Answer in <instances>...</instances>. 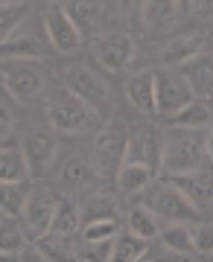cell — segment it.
I'll use <instances>...</instances> for the list:
<instances>
[{"label": "cell", "instance_id": "cell-1", "mask_svg": "<svg viewBox=\"0 0 213 262\" xmlns=\"http://www.w3.org/2000/svg\"><path fill=\"white\" fill-rule=\"evenodd\" d=\"M204 158H207V128L172 125L169 131H164V160H161L164 178L199 172Z\"/></svg>", "mask_w": 213, "mask_h": 262}, {"label": "cell", "instance_id": "cell-2", "mask_svg": "<svg viewBox=\"0 0 213 262\" xmlns=\"http://www.w3.org/2000/svg\"><path fill=\"white\" fill-rule=\"evenodd\" d=\"M44 117L62 134H82L96 122L100 114L93 111L82 96H76L70 88H56L44 99Z\"/></svg>", "mask_w": 213, "mask_h": 262}, {"label": "cell", "instance_id": "cell-3", "mask_svg": "<svg viewBox=\"0 0 213 262\" xmlns=\"http://www.w3.org/2000/svg\"><path fill=\"white\" fill-rule=\"evenodd\" d=\"M126 149H129V131L123 128L120 122L102 125L100 134L93 137V149H91L96 175L105 181H117V172L126 163Z\"/></svg>", "mask_w": 213, "mask_h": 262}, {"label": "cell", "instance_id": "cell-4", "mask_svg": "<svg viewBox=\"0 0 213 262\" xmlns=\"http://www.w3.org/2000/svg\"><path fill=\"white\" fill-rule=\"evenodd\" d=\"M44 67L38 58H3V88L18 102H35L44 94Z\"/></svg>", "mask_w": 213, "mask_h": 262}, {"label": "cell", "instance_id": "cell-5", "mask_svg": "<svg viewBox=\"0 0 213 262\" xmlns=\"http://www.w3.org/2000/svg\"><path fill=\"white\" fill-rule=\"evenodd\" d=\"M65 88H70L76 96H82L96 114L111 111V105H114L111 88H108V82H105L96 70H91V67H85V64L65 67Z\"/></svg>", "mask_w": 213, "mask_h": 262}, {"label": "cell", "instance_id": "cell-6", "mask_svg": "<svg viewBox=\"0 0 213 262\" xmlns=\"http://www.w3.org/2000/svg\"><path fill=\"white\" fill-rule=\"evenodd\" d=\"M146 207L161 219V222H193L196 215H199L193 201H190L176 184H169L167 178H164V184H155V187L149 189Z\"/></svg>", "mask_w": 213, "mask_h": 262}, {"label": "cell", "instance_id": "cell-7", "mask_svg": "<svg viewBox=\"0 0 213 262\" xmlns=\"http://www.w3.org/2000/svg\"><path fill=\"white\" fill-rule=\"evenodd\" d=\"M196 99L193 88L187 82V76L181 70H158V84H155V111L161 117H176L181 108Z\"/></svg>", "mask_w": 213, "mask_h": 262}, {"label": "cell", "instance_id": "cell-8", "mask_svg": "<svg viewBox=\"0 0 213 262\" xmlns=\"http://www.w3.org/2000/svg\"><path fill=\"white\" fill-rule=\"evenodd\" d=\"M56 204H59V195H53L50 189L44 187H32L27 204L21 210V225L27 230V236L32 242H38L41 236L50 233V225H53V213H56Z\"/></svg>", "mask_w": 213, "mask_h": 262}, {"label": "cell", "instance_id": "cell-9", "mask_svg": "<svg viewBox=\"0 0 213 262\" xmlns=\"http://www.w3.org/2000/svg\"><path fill=\"white\" fill-rule=\"evenodd\" d=\"M164 160V131L152 125H138L129 131V149H126V163H140L152 172H161Z\"/></svg>", "mask_w": 213, "mask_h": 262}, {"label": "cell", "instance_id": "cell-10", "mask_svg": "<svg viewBox=\"0 0 213 262\" xmlns=\"http://www.w3.org/2000/svg\"><path fill=\"white\" fill-rule=\"evenodd\" d=\"M93 58L100 61L102 70L108 73H123L129 61L134 58V38L126 32H108L93 41Z\"/></svg>", "mask_w": 213, "mask_h": 262}, {"label": "cell", "instance_id": "cell-11", "mask_svg": "<svg viewBox=\"0 0 213 262\" xmlns=\"http://www.w3.org/2000/svg\"><path fill=\"white\" fill-rule=\"evenodd\" d=\"M44 29L47 38L56 53H76L79 44H82V29L70 15L65 12V6H53V9L44 15Z\"/></svg>", "mask_w": 213, "mask_h": 262}, {"label": "cell", "instance_id": "cell-12", "mask_svg": "<svg viewBox=\"0 0 213 262\" xmlns=\"http://www.w3.org/2000/svg\"><path fill=\"white\" fill-rule=\"evenodd\" d=\"M24 155H27L29 166H32V175H41V172H47V166L53 163V158H56V134L47 128H32L27 131V137H24Z\"/></svg>", "mask_w": 213, "mask_h": 262}, {"label": "cell", "instance_id": "cell-13", "mask_svg": "<svg viewBox=\"0 0 213 262\" xmlns=\"http://www.w3.org/2000/svg\"><path fill=\"white\" fill-rule=\"evenodd\" d=\"M155 84H158V70H152V67L131 73L129 82H126L129 105H134L140 114H152L155 111Z\"/></svg>", "mask_w": 213, "mask_h": 262}, {"label": "cell", "instance_id": "cell-14", "mask_svg": "<svg viewBox=\"0 0 213 262\" xmlns=\"http://www.w3.org/2000/svg\"><path fill=\"white\" fill-rule=\"evenodd\" d=\"M167 181L176 184V187L193 201V207L199 213L207 210V207H213V178L207 172L199 169V172H190V175H172V178H167Z\"/></svg>", "mask_w": 213, "mask_h": 262}, {"label": "cell", "instance_id": "cell-15", "mask_svg": "<svg viewBox=\"0 0 213 262\" xmlns=\"http://www.w3.org/2000/svg\"><path fill=\"white\" fill-rule=\"evenodd\" d=\"M204 44H207V35L204 32H184V35L172 38L167 47H164L161 61H164V67H181L190 58H196L199 53H204Z\"/></svg>", "mask_w": 213, "mask_h": 262}, {"label": "cell", "instance_id": "cell-16", "mask_svg": "<svg viewBox=\"0 0 213 262\" xmlns=\"http://www.w3.org/2000/svg\"><path fill=\"white\" fill-rule=\"evenodd\" d=\"M178 0H143L140 6V20L149 32H169L178 24Z\"/></svg>", "mask_w": 213, "mask_h": 262}, {"label": "cell", "instance_id": "cell-17", "mask_svg": "<svg viewBox=\"0 0 213 262\" xmlns=\"http://www.w3.org/2000/svg\"><path fill=\"white\" fill-rule=\"evenodd\" d=\"M29 178H32V166L24 155V146H18L6 137L3 149H0V181L3 184H18V181H29Z\"/></svg>", "mask_w": 213, "mask_h": 262}, {"label": "cell", "instance_id": "cell-18", "mask_svg": "<svg viewBox=\"0 0 213 262\" xmlns=\"http://www.w3.org/2000/svg\"><path fill=\"white\" fill-rule=\"evenodd\" d=\"M178 70L187 76V82H190L196 96H202V99L213 96V53H199Z\"/></svg>", "mask_w": 213, "mask_h": 262}, {"label": "cell", "instance_id": "cell-19", "mask_svg": "<svg viewBox=\"0 0 213 262\" xmlns=\"http://www.w3.org/2000/svg\"><path fill=\"white\" fill-rule=\"evenodd\" d=\"M0 253L6 256V259H18V253L27 248V242H32L21 225L18 215H6L3 213V222H0Z\"/></svg>", "mask_w": 213, "mask_h": 262}, {"label": "cell", "instance_id": "cell-20", "mask_svg": "<svg viewBox=\"0 0 213 262\" xmlns=\"http://www.w3.org/2000/svg\"><path fill=\"white\" fill-rule=\"evenodd\" d=\"M79 225H82V210H79V204L70 201V198H59L56 213H53V225H50V233L67 239L70 233L79 230Z\"/></svg>", "mask_w": 213, "mask_h": 262}, {"label": "cell", "instance_id": "cell-21", "mask_svg": "<svg viewBox=\"0 0 213 262\" xmlns=\"http://www.w3.org/2000/svg\"><path fill=\"white\" fill-rule=\"evenodd\" d=\"M152 169L149 166H140V163H123V169L117 172V189L123 195H138L152 184Z\"/></svg>", "mask_w": 213, "mask_h": 262}, {"label": "cell", "instance_id": "cell-22", "mask_svg": "<svg viewBox=\"0 0 213 262\" xmlns=\"http://www.w3.org/2000/svg\"><path fill=\"white\" fill-rule=\"evenodd\" d=\"M93 175H96V169H93V160L85 158V155H73V158L67 160L65 166H62V172H59V181L65 184V187H85V184H91Z\"/></svg>", "mask_w": 213, "mask_h": 262}, {"label": "cell", "instance_id": "cell-23", "mask_svg": "<svg viewBox=\"0 0 213 262\" xmlns=\"http://www.w3.org/2000/svg\"><path fill=\"white\" fill-rule=\"evenodd\" d=\"M161 242L176 253H196L193 227L187 225V222H167V225L161 227Z\"/></svg>", "mask_w": 213, "mask_h": 262}, {"label": "cell", "instance_id": "cell-24", "mask_svg": "<svg viewBox=\"0 0 213 262\" xmlns=\"http://www.w3.org/2000/svg\"><path fill=\"white\" fill-rule=\"evenodd\" d=\"M169 122H172V125H181V128H210L213 111H210V105H204L202 99H199V102L193 99V102L187 105V108H181L176 117H169Z\"/></svg>", "mask_w": 213, "mask_h": 262}, {"label": "cell", "instance_id": "cell-25", "mask_svg": "<svg viewBox=\"0 0 213 262\" xmlns=\"http://www.w3.org/2000/svg\"><path fill=\"white\" fill-rule=\"evenodd\" d=\"M143 256H146V236L134 233V230L117 233V239H114V259L117 262H138Z\"/></svg>", "mask_w": 213, "mask_h": 262}, {"label": "cell", "instance_id": "cell-26", "mask_svg": "<svg viewBox=\"0 0 213 262\" xmlns=\"http://www.w3.org/2000/svg\"><path fill=\"white\" fill-rule=\"evenodd\" d=\"M44 44L35 35H9L3 41V58H41Z\"/></svg>", "mask_w": 213, "mask_h": 262}, {"label": "cell", "instance_id": "cell-27", "mask_svg": "<svg viewBox=\"0 0 213 262\" xmlns=\"http://www.w3.org/2000/svg\"><path fill=\"white\" fill-rule=\"evenodd\" d=\"M129 230H134V233H140V236H146V239L161 236V219H158V215L152 213L146 204H134L129 210Z\"/></svg>", "mask_w": 213, "mask_h": 262}, {"label": "cell", "instance_id": "cell-28", "mask_svg": "<svg viewBox=\"0 0 213 262\" xmlns=\"http://www.w3.org/2000/svg\"><path fill=\"white\" fill-rule=\"evenodd\" d=\"M29 192H32L29 181H18V184H3V201H0L3 213H6V215H21V210H24V204H27Z\"/></svg>", "mask_w": 213, "mask_h": 262}, {"label": "cell", "instance_id": "cell-29", "mask_svg": "<svg viewBox=\"0 0 213 262\" xmlns=\"http://www.w3.org/2000/svg\"><path fill=\"white\" fill-rule=\"evenodd\" d=\"M65 12L82 27H93L96 15H100V3L96 0H65Z\"/></svg>", "mask_w": 213, "mask_h": 262}, {"label": "cell", "instance_id": "cell-30", "mask_svg": "<svg viewBox=\"0 0 213 262\" xmlns=\"http://www.w3.org/2000/svg\"><path fill=\"white\" fill-rule=\"evenodd\" d=\"M120 233V225L117 219H93V222H85V242H93V239H111V236Z\"/></svg>", "mask_w": 213, "mask_h": 262}, {"label": "cell", "instance_id": "cell-31", "mask_svg": "<svg viewBox=\"0 0 213 262\" xmlns=\"http://www.w3.org/2000/svg\"><path fill=\"white\" fill-rule=\"evenodd\" d=\"M93 219H117V201L108 195L93 198L91 204H88V210L82 213V225L85 222H93Z\"/></svg>", "mask_w": 213, "mask_h": 262}, {"label": "cell", "instance_id": "cell-32", "mask_svg": "<svg viewBox=\"0 0 213 262\" xmlns=\"http://www.w3.org/2000/svg\"><path fill=\"white\" fill-rule=\"evenodd\" d=\"M114 239H93V242H85V256L82 259H114Z\"/></svg>", "mask_w": 213, "mask_h": 262}, {"label": "cell", "instance_id": "cell-33", "mask_svg": "<svg viewBox=\"0 0 213 262\" xmlns=\"http://www.w3.org/2000/svg\"><path fill=\"white\" fill-rule=\"evenodd\" d=\"M193 239H196V253H213V222L196 225Z\"/></svg>", "mask_w": 213, "mask_h": 262}, {"label": "cell", "instance_id": "cell-34", "mask_svg": "<svg viewBox=\"0 0 213 262\" xmlns=\"http://www.w3.org/2000/svg\"><path fill=\"white\" fill-rule=\"evenodd\" d=\"M24 6L21 3H15V9L12 6H3V41L12 35V29H18L21 27V20H24Z\"/></svg>", "mask_w": 213, "mask_h": 262}, {"label": "cell", "instance_id": "cell-35", "mask_svg": "<svg viewBox=\"0 0 213 262\" xmlns=\"http://www.w3.org/2000/svg\"><path fill=\"white\" fill-rule=\"evenodd\" d=\"M190 9L196 18H213V0H193Z\"/></svg>", "mask_w": 213, "mask_h": 262}, {"label": "cell", "instance_id": "cell-36", "mask_svg": "<svg viewBox=\"0 0 213 262\" xmlns=\"http://www.w3.org/2000/svg\"><path fill=\"white\" fill-rule=\"evenodd\" d=\"M114 9L123 12V15H131V9H138V6H143V0H111Z\"/></svg>", "mask_w": 213, "mask_h": 262}, {"label": "cell", "instance_id": "cell-37", "mask_svg": "<svg viewBox=\"0 0 213 262\" xmlns=\"http://www.w3.org/2000/svg\"><path fill=\"white\" fill-rule=\"evenodd\" d=\"M207 158L213 160V125L207 128Z\"/></svg>", "mask_w": 213, "mask_h": 262}, {"label": "cell", "instance_id": "cell-38", "mask_svg": "<svg viewBox=\"0 0 213 262\" xmlns=\"http://www.w3.org/2000/svg\"><path fill=\"white\" fill-rule=\"evenodd\" d=\"M190 3H193V0H178V6H181V9H190Z\"/></svg>", "mask_w": 213, "mask_h": 262}, {"label": "cell", "instance_id": "cell-39", "mask_svg": "<svg viewBox=\"0 0 213 262\" xmlns=\"http://www.w3.org/2000/svg\"><path fill=\"white\" fill-rule=\"evenodd\" d=\"M15 3H21V0H3V6H15Z\"/></svg>", "mask_w": 213, "mask_h": 262}]
</instances>
